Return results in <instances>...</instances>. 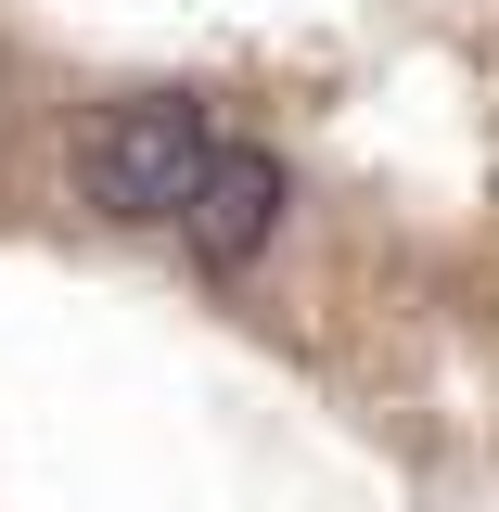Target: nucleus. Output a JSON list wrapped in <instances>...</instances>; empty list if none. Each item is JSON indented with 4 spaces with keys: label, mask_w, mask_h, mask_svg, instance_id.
Instances as JSON below:
<instances>
[{
    "label": "nucleus",
    "mask_w": 499,
    "mask_h": 512,
    "mask_svg": "<svg viewBox=\"0 0 499 512\" xmlns=\"http://www.w3.org/2000/svg\"><path fill=\"white\" fill-rule=\"evenodd\" d=\"M205 154H218V128L192 116L180 90H128V103H90V116H77L64 180H77L90 218H116V231H180Z\"/></svg>",
    "instance_id": "1"
},
{
    "label": "nucleus",
    "mask_w": 499,
    "mask_h": 512,
    "mask_svg": "<svg viewBox=\"0 0 499 512\" xmlns=\"http://www.w3.org/2000/svg\"><path fill=\"white\" fill-rule=\"evenodd\" d=\"M282 205H295L282 154H269V141H218V154H205V180H192V205H180V231H192V256L231 282V269H256V256H269Z\"/></svg>",
    "instance_id": "2"
}]
</instances>
